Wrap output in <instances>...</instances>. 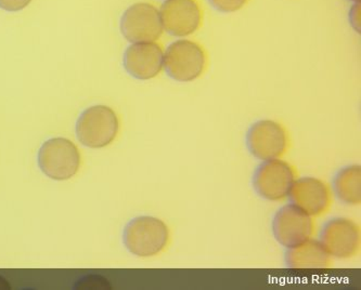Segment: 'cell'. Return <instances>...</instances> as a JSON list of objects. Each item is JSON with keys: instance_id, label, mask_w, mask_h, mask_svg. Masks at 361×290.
I'll list each match as a JSON object with an SVG mask.
<instances>
[{"instance_id": "3", "label": "cell", "mask_w": 361, "mask_h": 290, "mask_svg": "<svg viewBox=\"0 0 361 290\" xmlns=\"http://www.w3.org/2000/svg\"><path fill=\"white\" fill-rule=\"evenodd\" d=\"M298 179L295 167L283 159L264 160L253 175L254 190L258 196L269 201L288 198Z\"/></svg>"}, {"instance_id": "12", "label": "cell", "mask_w": 361, "mask_h": 290, "mask_svg": "<svg viewBox=\"0 0 361 290\" xmlns=\"http://www.w3.org/2000/svg\"><path fill=\"white\" fill-rule=\"evenodd\" d=\"M332 197L328 183L314 177L296 179L288 194L291 204L312 218L322 217L330 210Z\"/></svg>"}, {"instance_id": "11", "label": "cell", "mask_w": 361, "mask_h": 290, "mask_svg": "<svg viewBox=\"0 0 361 290\" xmlns=\"http://www.w3.org/2000/svg\"><path fill=\"white\" fill-rule=\"evenodd\" d=\"M123 65L136 80H152L164 68V49L157 42H133L125 50Z\"/></svg>"}, {"instance_id": "5", "label": "cell", "mask_w": 361, "mask_h": 290, "mask_svg": "<svg viewBox=\"0 0 361 290\" xmlns=\"http://www.w3.org/2000/svg\"><path fill=\"white\" fill-rule=\"evenodd\" d=\"M250 153L259 160L282 158L290 150L291 138L281 122L262 120L254 122L247 134Z\"/></svg>"}, {"instance_id": "16", "label": "cell", "mask_w": 361, "mask_h": 290, "mask_svg": "<svg viewBox=\"0 0 361 290\" xmlns=\"http://www.w3.org/2000/svg\"><path fill=\"white\" fill-rule=\"evenodd\" d=\"M32 0H0V9L8 12H19L25 9Z\"/></svg>"}, {"instance_id": "8", "label": "cell", "mask_w": 361, "mask_h": 290, "mask_svg": "<svg viewBox=\"0 0 361 290\" xmlns=\"http://www.w3.org/2000/svg\"><path fill=\"white\" fill-rule=\"evenodd\" d=\"M314 227V218L293 204L281 207L272 221L274 239L286 249L312 239Z\"/></svg>"}, {"instance_id": "1", "label": "cell", "mask_w": 361, "mask_h": 290, "mask_svg": "<svg viewBox=\"0 0 361 290\" xmlns=\"http://www.w3.org/2000/svg\"><path fill=\"white\" fill-rule=\"evenodd\" d=\"M123 241L129 253L149 258L164 253L171 243V229L159 218L141 215L127 223Z\"/></svg>"}, {"instance_id": "6", "label": "cell", "mask_w": 361, "mask_h": 290, "mask_svg": "<svg viewBox=\"0 0 361 290\" xmlns=\"http://www.w3.org/2000/svg\"><path fill=\"white\" fill-rule=\"evenodd\" d=\"M80 155L76 145L68 139L54 138L42 144L38 165L46 176L54 180H68L80 168Z\"/></svg>"}, {"instance_id": "15", "label": "cell", "mask_w": 361, "mask_h": 290, "mask_svg": "<svg viewBox=\"0 0 361 290\" xmlns=\"http://www.w3.org/2000/svg\"><path fill=\"white\" fill-rule=\"evenodd\" d=\"M209 5L221 13H233L239 11L250 0H207Z\"/></svg>"}, {"instance_id": "18", "label": "cell", "mask_w": 361, "mask_h": 290, "mask_svg": "<svg viewBox=\"0 0 361 290\" xmlns=\"http://www.w3.org/2000/svg\"><path fill=\"white\" fill-rule=\"evenodd\" d=\"M348 22L355 31L360 33V1L353 3L350 11H348Z\"/></svg>"}, {"instance_id": "2", "label": "cell", "mask_w": 361, "mask_h": 290, "mask_svg": "<svg viewBox=\"0 0 361 290\" xmlns=\"http://www.w3.org/2000/svg\"><path fill=\"white\" fill-rule=\"evenodd\" d=\"M209 58L204 48L193 40H174L164 50V68L171 80L190 82L204 74Z\"/></svg>"}, {"instance_id": "10", "label": "cell", "mask_w": 361, "mask_h": 290, "mask_svg": "<svg viewBox=\"0 0 361 290\" xmlns=\"http://www.w3.org/2000/svg\"><path fill=\"white\" fill-rule=\"evenodd\" d=\"M319 241L331 257L350 259L360 249V229L348 218H334L322 227Z\"/></svg>"}, {"instance_id": "14", "label": "cell", "mask_w": 361, "mask_h": 290, "mask_svg": "<svg viewBox=\"0 0 361 290\" xmlns=\"http://www.w3.org/2000/svg\"><path fill=\"white\" fill-rule=\"evenodd\" d=\"M334 189L336 196L346 205L360 204L361 169L358 165L344 167L336 173L334 180Z\"/></svg>"}, {"instance_id": "4", "label": "cell", "mask_w": 361, "mask_h": 290, "mask_svg": "<svg viewBox=\"0 0 361 290\" xmlns=\"http://www.w3.org/2000/svg\"><path fill=\"white\" fill-rule=\"evenodd\" d=\"M118 118L112 108L104 106H92L82 112L76 124L80 142L88 148H104L118 132Z\"/></svg>"}, {"instance_id": "19", "label": "cell", "mask_w": 361, "mask_h": 290, "mask_svg": "<svg viewBox=\"0 0 361 290\" xmlns=\"http://www.w3.org/2000/svg\"><path fill=\"white\" fill-rule=\"evenodd\" d=\"M0 288H10L9 284L6 282V279H4L3 277H0Z\"/></svg>"}, {"instance_id": "7", "label": "cell", "mask_w": 361, "mask_h": 290, "mask_svg": "<svg viewBox=\"0 0 361 290\" xmlns=\"http://www.w3.org/2000/svg\"><path fill=\"white\" fill-rule=\"evenodd\" d=\"M121 33L132 42H157L162 37L160 9L152 4L137 3L127 8L121 18Z\"/></svg>"}, {"instance_id": "17", "label": "cell", "mask_w": 361, "mask_h": 290, "mask_svg": "<svg viewBox=\"0 0 361 290\" xmlns=\"http://www.w3.org/2000/svg\"><path fill=\"white\" fill-rule=\"evenodd\" d=\"M76 288H104V287H110L106 279H104V277H85V279H80V282H78V285L75 286Z\"/></svg>"}, {"instance_id": "9", "label": "cell", "mask_w": 361, "mask_h": 290, "mask_svg": "<svg viewBox=\"0 0 361 290\" xmlns=\"http://www.w3.org/2000/svg\"><path fill=\"white\" fill-rule=\"evenodd\" d=\"M160 14L164 32L176 38L193 35L203 22V10L197 0H164Z\"/></svg>"}, {"instance_id": "20", "label": "cell", "mask_w": 361, "mask_h": 290, "mask_svg": "<svg viewBox=\"0 0 361 290\" xmlns=\"http://www.w3.org/2000/svg\"><path fill=\"white\" fill-rule=\"evenodd\" d=\"M348 1H352V3H357V1H360V0H348Z\"/></svg>"}, {"instance_id": "13", "label": "cell", "mask_w": 361, "mask_h": 290, "mask_svg": "<svg viewBox=\"0 0 361 290\" xmlns=\"http://www.w3.org/2000/svg\"><path fill=\"white\" fill-rule=\"evenodd\" d=\"M286 263L291 269H329L332 265V257L324 249L319 239H310L300 245L288 248L286 253Z\"/></svg>"}]
</instances>
